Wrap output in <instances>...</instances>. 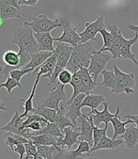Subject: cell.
Masks as SVG:
<instances>
[{"label":"cell","mask_w":138,"mask_h":159,"mask_svg":"<svg viewBox=\"0 0 138 159\" xmlns=\"http://www.w3.org/2000/svg\"><path fill=\"white\" fill-rule=\"evenodd\" d=\"M93 159H100V158H98V157H93Z\"/></svg>","instance_id":"cell-49"},{"label":"cell","mask_w":138,"mask_h":159,"mask_svg":"<svg viewBox=\"0 0 138 159\" xmlns=\"http://www.w3.org/2000/svg\"><path fill=\"white\" fill-rule=\"evenodd\" d=\"M120 138L123 139L126 148L128 150H132L138 144V129L134 126H130L126 128L125 134Z\"/></svg>","instance_id":"cell-20"},{"label":"cell","mask_w":138,"mask_h":159,"mask_svg":"<svg viewBox=\"0 0 138 159\" xmlns=\"http://www.w3.org/2000/svg\"><path fill=\"white\" fill-rule=\"evenodd\" d=\"M85 159H93V157H87V158H85Z\"/></svg>","instance_id":"cell-48"},{"label":"cell","mask_w":138,"mask_h":159,"mask_svg":"<svg viewBox=\"0 0 138 159\" xmlns=\"http://www.w3.org/2000/svg\"><path fill=\"white\" fill-rule=\"evenodd\" d=\"M137 42H138V33H135V36L131 40H128L123 37L121 47H120V58L132 60V62L135 65H138V61L135 57V55L131 52L132 45H134Z\"/></svg>","instance_id":"cell-17"},{"label":"cell","mask_w":138,"mask_h":159,"mask_svg":"<svg viewBox=\"0 0 138 159\" xmlns=\"http://www.w3.org/2000/svg\"><path fill=\"white\" fill-rule=\"evenodd\" d=\"M108 29L112 33L114 41L111 48L108 50V52L112 55L113 59L115 58H120V47H121V43H122V38L124 37L122 35V31L118 28V25L112 24L108 25Z\"/></svg>","instance_id":"cell-15"},{"label":"cell","mask_w":138,"mask_h":159,"mask_svg":"<svg viewBox=\"0 0 138 159\" xmlns=\"http://www.w3.org/2000/svg\"><path fill=\"white\" fill-rule=\"evenodd\" d=\"M23 122H24V120H23V119H21L20 113L16 109L14 112V115L12 116L11 120L7 124H5L4 126L1 127V130L4 132L12 133V134H15V135H18V136L27 139L30 132L28 131V129L23 128Z\"/></svg>","instance_id":"cell-11"},{"label":"cell","mask_w":138,"mask_h":159,"mask_svg":"<svg viewBox=\"0 0 138 159\" xmlns=\"http://www.w3.org/2000/svg\"><path fill=\"white\" fill-rule=\"evenodd\" d=\"M102 82L100 83L101 87L105 88H108L111 89V92L115 90L116 87H117V79H116V75L114 73V70H105L102 73Z\"/></svg>","instance_id":"cell-32"},{"label":"cell","mask_w":138,"mask_h":159,"mask_svg":"<svg viewBox=\"0 0 138 159\" xmlns=\"http://www.w3.org/2000/svg\"><path fill=\"white\" fill-rule=\"evenodd\" d=\"M92 127H93V147H96L99 142L105 138L106 137V132H107V129H108V124H105L103 128H99V127L95 126L93 123H92ZM91 148V149H92Z\"/></svg>","instance_id":"cell-35"},{"label":"cell","mask_w":138,"mask_h":159,"mask_svg":"<svg viewBox=\"0 0 138 159\" xmlns=\"http://www.w3.org/2000/svg\"><path fill=\"white\" fill-rule=\"evenodd\" d=\"M94 46L91 43H80L73 47L72 57L67 65V70L73 75L77 73L81 68H88L90 64V59L92 55L95 53Z\"/></svg>","instance_id":"cell-1"},{"label":"cell","mask_w":138,"mask_h":159,"mask_svg":"<svg viewBox=\"0 0 138 159\" xmlns=\"http://www.w3.org/2000/svg\"><path fill=\"white\" fill-rule=\"evenodd\" d=\"M70 85L73 87V95H72V97L70 98V100H68V103L73 102L77 96H79L80 94H85L86 95V89H85V87L83 85L82 78H81L79 71L73 75V79H72V82H71Z\"/></svg>","instance_id":"cell-27"},{"label":"cell","mask_w":138,"mask_h":159,"mask_svg":"<svg viewBox=\"0 0 138 159\" xmlns=\"http://www.w3.org/2000/svg\"><path fill=\"white\" fill-rule=\"evenodd\" d=\"M100 34L101 35L102 39H103V45L102 47L98 50L97 52L98 53H103V52H108V50L111 48L112 44H113V41H114V38H113V35L112 33L110 32L109 30H107L106 28L100 30Z\"/></svg>","instance_id":"cell-34"},{"label":"cell","mask_w":138,"mask_h":159,"mask_svg":"<svg viewBox=\"0 0 138 159\" xmlns=\"http://www.w3.org/2000/svg\"><path fill=\"white\" fill-rule=\"evenodd\" d=\"M62 34L58 38H55V42L58 43H66L73 47L77 46L81 43L80 34L77 32L76 26L70 22H66L62 24Z\"/></svg>","instance_id":"cell-9"},{"label":"cell","mask_w":138,"mask_h":159,"mask_svg":"<svg viewBox=\"0 0 138 159\" xmlns=\"http://www.w3.org/2000/svg\"><path fill=\"white\" fill-rule=\"evenodd\" d=\"M77 126L81 132L80 140H85L93 147V127L92 123L87 120V115L83 114V116L78 119Z\"/></svg>","instance_id":"cell-16"},{"label":"cell","mask_w":138,"mask_h":159,"mask_svg":"<svg viewBox=\"0 0 138 159\" xmlns=\"http://www.w3.org/2000/svg\"><path fill=\"white\" fill-rule=\"evenodd\" d=\"M105 28H106V25L102 15H100L92 23L87 22L85 24V30L79 33L81 37V43L84 44L87 43H90V41L97 42L98 40L96 38V35L100 32V30Z\"/></svg>","instance_id":"cell-7"},{"label":"cell","mask_w":138,"mask_h":159,"mask_svg":"<svg viewBox=\"0 0 138 159\" xmlns=\"http://www.w3.org/2000/svg\"><path fill=\"white\" fill-rule=\"evenodd\" d=\"M124 117H125L127 120H132V121L136 124V128L138 129V114H137V115H124Z\"/></svg>","instance_id":"cell-44"},{"label":"cell","mask_w":138,"mask_h":159,"mask_svg":"<svg viewBox=\"0 0 138 159\" xmlns=\"http://www.w3.org/2000/svg\"><path fill=\"white\" fill-rule=\"evenodd\" d=\"M105 102L106 100L103 95L90 93L88 95H86V97L82 103V107H89L91 110H95Z\"/></svg>","instance_id":"cell-22"},{"label":"cell","mask_w":138,"mask_h":159,"mask_svg":"<svg viewBox=\"0 0 138 159\" xmlns=\"http://www.w3.org/2000/svg\"><path fill=\"white\" fill-rule=\"evenodd\" d=\"M1 88H5L8 91V94L11 95V91L16 89V88H19V89H22V85L20 82L16 81L15 79L11 78V76H7V80L6 82L4 83H1L0 84V89Z\"/></svg>","instance_id":"cell-36"},{"label":"cell","mask_w":138,"mask_h":159,"mask_svg":"<svg viewBox=\"0 0 138 159\" xmlns=\"http://www.w3.org/2000/svg\"><path fill=\"white\" fill-rule=\"evenodd\" d=\"M22 16L21 11L3 3L2 0H0V17L4 21L10 19H20Z\"/></svg>","instance_id":"cell-23"},{"label":"cell","mask_w":138,"mask_h":159,"mask_svg":"<svg viewBox=\"0 0 138 159\" xmlns=\"http://www.w3.org/2000/svg\"><path fill=\"white\" fill-rule=\"evenodd\" d=\"M123 143H124V141L121 139H113L106 136L99 142V144L96 147L91 149V152H94L99 150H115V149H118Z\"/></svg>","instance_id":"cell-24"},{"label":"cell","mask_w":138,"mask_h":159,"mask_svg":"<svg viewBox=\"0 0 138 159\" xmlns=\"http://www.w3.org/2000/svg\"><path fill=\"white\" fill-rule=\"evenodd\" d=\"M29 140H31L37 147L38 146H54L56 148L58 147L57 138H55L50 135H39V136H30L28 137Z\"/></svg>","instance_id":"cell-25"},{"label":"cell","mask_w":138,"mask_h":159,"mask_svg":"<svg viewBox=\"0 0 138 159\" xmlns=\"http://www.w3.org/2000/svg\"><path fill=\"white\" fill-rule=\"evenodd\" d=\"M24 25L32 28L35 33H48L56 27H61L62 24L58 19H51L44 14L32 16V21L24 22Z\"/></svg>","instance_id":"cell-5"},{"label":"cell","mask_w":138,"mask_h":159,"mask_svg":"<svg viewBox=\"0 0 138 159\" xmlns=\"http://www.w3.org/2000/svg\"><path fill=\"white\" fill-rule=\"evenodd\" d=\"M34 71H35V69H18V70H13L10 73L9 76H11V78L15 79L16 81L20 82L21 79L27 74H30V73H34ZM21 83V82H20Z\"/></svg>","instance_id":"cell-37"},{"label":"cell","mask_w":138,"mask_h":159,"mask_svg":"<svg viewBox=\"0 0 138 159\" xmlns=\"http://www.w3.org/2000/svg\"><path fill=\"white\" fill-rule=\"evenodd\" d=\"M64 138H58L57 143L58 147L61 149H67L71 151L73 146L76 144L81 137V132H79L77 129L72 128V127H68L63 131Z\"/></svg>","instance_id":"cell-13"},{"label":"cell","mask_w":138,"mask_h":159,"mask_svg":"<svg viewBox=\"0 0 138 159\" xmlns=\"http://www.w3.org/2000/svg\"><path fill=\"white\" fill-rule=\"evenodd\" d=\"M3 23H4V20H3L1 17H0V26H2V25H3Z\"/></svg>","instance_id":"cell-47"},{"label":"cell","mask_w":138,"mask_h":159,"mask_svg":"<svg viewBox=\"0 0 138 159\" xmlns=\"http://www.w3.org/2000/svg\"><path fill=\"white\" fill-rule=\"evenodd\" d=\"M64 88H65V86L58 84L52 91L45 94V96L43 97L40 106L49 107L51 109L57 111L59 109L60 104L62 102L68 101L65 91H64Z\"/></svg>","instance_id":"cell-8"},{"label":"cell","mask_w":138,"mask_h":159,"mask_svg":"<svg viewBox=\"0 0 138 159\" xmlns=\"http://www.w3.org/2000/svg\"><path fill=\"white\" fill-rule=\"evenodd\" d=\"M25 146V157L24 159H32L38 156V148L31 140L28 143L24 144Z\"/></svg>","instance_id":"cell-38"},{"label":"cell","mask_w":138,"mask_h":159,"mask_svg":"<svg viewBox=\"0 0 138 159\" xmlns=\"http://www.w3.org/2000/svg\"><path fill=\"white\" fill-rule=\"evenodd\" d=\"M108 108H109V103L105 102L103 104V109L101 111H99L98 109L91 110L87 115V118L91 123H93L97 127H98V125H100L102 122L105 124H108L109 122H111V120L117 115V113H115V114L110 113Z\"/></svg>","instance_id":"cell-10"},{"label":"cell","mask_w":138,"mask_h":159,"mask_svg":"<svg viewBox=\"0 0 138 159\" xmlns=\"http://www.w3.org/2000/svg\"><path fill=\"white\" fill-rule=\"evenodd\" d=\"M31 114H36L39 115L42 118H44L46 120H48L49 122H54L56 121V115H57V111L51 109L49 107H45L42 106H38L36 107H34L33 110L31 111Z\"/></svg>","instance_id":"cell-31"},{"label":"cell","mask_w":138,"mask_h":159,"mask_svg":"<svg viewBox=\"0 0 138 159\" xmlns=\"http://www.w3.org/2000/svg\"><path fill=\"white\" fill-rule=\"evenodd\" d=\"M79 73H80V75L82 78L83 85L86 89V95H88L96 89L98 83L96 81H94V79L92 78L91 75L89 74L87 68H81L79 70Z\"/></svg>","instance_id":"cell-29"},{"label":"cell","mask_w":138,"mask_h":159,"mask_svg":"<svg viewBox=\"0 0 138 159\" xmlns=\"http://www.w3.org/2000/svg\"><path fill=\"white\" fill-rule=\"evenodd\" d=\"M116 113H117L116 117L111 120L113 128H114V135L112 137L113 139H117L118 137H119V136L121 137L122 135H124L125 132H126V125L129 124V123L133 122L131 120H127L126 121H121L119 120V113H120V107H117V112Z\"/></svg>","instance_id":"cell-21"},{"label":"cell","mask_w":138,"mask_h":159,"mask_svg":"<svg viewBox=\"0 0 138 159\" xmlns=\"http://www.w3.org/2000/svg\"><path fill=\"white\" fill-rule=\"evenodd\" d=\"M32 159H38V156H37V157H34V158H32Z\"/></svg>","instance_id":"cell-50"},{"label":"cell","mask_w":138,"mask_h":159,"mask_svg":"<svg viewBox=\"0 0 138 159\" xmlns=\"http://www.w3.org/2000/svg\"><path fill=\"white\" fill-rule=\"evenodd\" d=\"M113 70L117 79V87L115 90L112 91V94L118 95L123 92L128 95L131 94L136 84L134 75L132 73H124L117 65L113 66Z\"/></svg>","instance_id":"cell-4"},{"label":"cell","mask_w":138,"mask_h":159,"mask_svg":"<svg viewBox=\"0 0 138 159\" xmlns=\"http://www.w3.org/2000/svg\"><path fill=\"white\" fill-rule=\"evenodd\" d=\"M72 79H73V74L70 71H68L67 69H64L59 74V75L57 77L58 84H61L63 86H66L68 84H71Z\"/></svg>","instance_id":"cell-39"},{"label":"cell","mask_w":138,"mask_h":159,"mask_svg":"<svg viewBox=\"0 0 138 159\" xmlns=\"http://www.w3.org/2000/svg\"><path fill=\"white\" fill-rule=\"evenodd\" d=\"M11 43L17 45L20 51L25 52L31 56L40 52L38 43L34 36V31L31 27L24 25L23 27H19L14 31Z\"/></svg>","instance_id":"cell-2"},{"label":"cell","mask_w":138,"mask_h":159,"mask_svg":"<svg viewBox=\"0 0 138 159\" xmlns=\"http://www.w3.org/2000/svg\"><path fill=\"white\" fill-rule=\"evenodd\" d=\"M35 39L38 43L40 52H55L54 47L55 38L52 37L51 33H34Z\"/></svg>","instance_id":"cell-19"},{"label":"cell","mask_w":138,"mask_h":159,"mask_svg":"<svg viewBox=\"0 0 138 159\" xmlns=\"http://www.w3.org/2000/svg\"><path fill=\"white\" fill-rule=\"evenodd\" d=\"M19 6H28V7H36L39 5V0H18Z\"/></svg>","instance_id":"cell-41"},{"label":"cell","mask_w":138,"mask_h":159,"mask_svg":"<svg viewBox=\"0 0 138 159\" xmlns=\"http://www.w3.org/2000/svg\"><path fill=\"white\" fill-rule=\"evenodd\" d=\"M13 152H17L19 154V158L18 159H23L24 158V155L25 153V146L24 144H18L17 146L14 147V149L12 150Z\"/></svg>","instance_id":"cell-42"},{"label":"cell","mask_w":138,"mask_h":159,"mask_svg":"<svg viewBox=\"0 0 138 159\" xmlns=\"http://www.w3.org/2000/svg\"><path fill=\"white\" fill-rule=\"evenodd\" d=\"M28 142H29V139H25L24 137L12 134V133H8V134L5 135V143L9 148H11V151L18 144H21V143L22 144H26Z\"/></svg>","instance_id":"cell-33"},{"label":"cell","mask_w":138,"mask_h":159,"mask_svg":"<svg viewBox=\"0 0 138 159\" xmlns=\"http://www.w3.org/2000/svg\"><path fill=\"white\" fill-rule=\"evenodd\" d=\"M8 109H9V107L5 106V104L2 101V98L0 97V111H7Z\"/></svg>","instance_id":"cell-46"},{"label":"cell","mask_w":138,"mask_h":159,"mask_svg":"<svg viewBox=\"0 0 138 159\" xmlns=\"http://www.w3.org/2000/svg\"><path fill=\"white\" fill-rule=\"evenodd\" d=\"M54 54V52H39L31 56L30 62L24 67V69H37Z\"/></svg>","instance_id":"cell-26"},{"label":"cell","mask_w":138,"mask_h":159,"mask_svg":"<svg viewBox=\"0 0 138 159\" xmlns=\"http://www.w3.org/2000/svg\"><path fill=\"white\" fill-rule=\"evenodd\" d=\"M56 61H57V56L56 53V50L54 52V54L43 63L42 66H40L39 68H37L34 73H37V76L38 77H43V78H48L50 79V77L52 76L55 68L56 66Z\"/></svg>","instance_id":"cell-18"},{"label":"cell","mask_w":138,"mask_h":159,"mask_svg":"<svg viewBox=\"0 0 138 159\" xmlns=\"http://www.w3.org/2000/svg\"><path fill=\"white\" fill-rule=\"evenodd\" d=\"M112 58H113V57L109 52L98 53L97 51H95V53L91 57L89 67L87 68L88 72L91 75L94 81L97 82L98 76L100 75V74H101L105 70L107 63Z\"/></svg>","instance_id":"cell-6"},{"label":"cell","mask_w":138,"mask_h":159,"mask_svg":"<svg viewBox=\"0 0 138 159\" xmlns=\"http://www.w3.org/2000/svg\"><path fill=\"white\" fill-rule=\"evenodd\" d=\"M39 135H50L55 138H64L63 132L59 129V127L54 123V122H49L46 126H44L41 131L38 132H30L28 137L30 136H39ZM27 137V139H28Z\"/></svg>","instance_id":"cell-28"},{"label":"cell","mask_w":138,"mask_h":159,"mask_svg":"<svg viewBox=\"0 0 138 159\" xmlns=\"http://www.w3.org/2000/svg\"><path fill=\"white\" fill-rule=\"evenodd\" d=\"M73 51V47L66 44V43H58V45L56 47V53L57 56V61L56 66L55 68V71L52 75V76L49 79L48 86H54V89L58 85L57 83V77L59 74L67 68V65L70 60Z\"/></svg>","instance_id":"cell-3"},{"label":"cell","mask_w":138,"mask_h":159,"mask_svg":"<svg viewBox=\"0 0 138 159\" xmlns=\"http://www.w3.org/2000/svg\"><path fill=\"white\" fill-rule=\"evenodd\" d=\"M86 97L85 94H80L77 96L73 102L68 103L67 102V116L70 118V120L73 121V123L75 125V127L78 129L77 126V120L80 117L83 116V113H81V108H82V103ZM79 130V129H78Z\"/></svg>","instance_id":"cell-14"},{"label":"cell","mask_w":138,"mask_h":159,"mask_svg":"<svg viewBox=\"0 0 138 159\" xmlns=\"http://www.w3.org/2000/svg\"><path fill=\"white\" fill-rule=\"evenodd\" d=\"M128 28H129L130 30L133 31V32H135V33H138V25H131V24H130V25H128Z\"/></svg>","instance_id":"cell-45"},{"label":"cell","mask_w":138,"mask_h":159,"mask_svg":"<svg viewBox=\"0 0 138 159\" xmlns=\"http://www.w3.org/2000/svg\"><path fill=\"white\" fill-rule=\"evenodd\" d=\"M40 79H41V77H38L37 76L35 82H34V84H33L32 90L30 92L29 97L26 100L24 101V113L20 114L21 119L27 118V116L31 113V111L34 108V107H33V99H34V96H35V92H36V89H37V87H38V84H39Z\"/></svg>","instance_id":"cell-30"},{"label":"cell","mask_w":138,"mask_h":159,"mask_svg":"<svg viewBox=\"0 0 138 159\" xmlns=\"http://www.w3.org/2000/svg\"><path fill=\"white\" fill-rule=\"evenodd\" d=\"M2 1H3V3H5L7 5H10L11 7H14V8H16V9L21 11L19 3H18V0H2Z\"/></svg>","instance_id":"cell-43"},{"label":"cell","mask_w":138,"mask_h":159,"mask_svg":"<svg viewBox=\"0 0 138 159\" xmlns=\"http://www.w3.org/2000/svg\"><path fill=\"white\" fill-rule=\"evenodd\" d=\"M42 122H41V121H34V122H32V123L26 125V126L24 127V128H26V129H31L33 132H38V131H41V130L43 128V126H42ZM43 124H44V123H43ZM44 125H46V124H44Z\"/></svg>","instance_id":"cell-40"},{"label":"cell","mask_w":138,"mask_h":159,"mask_svg":"<svg viewBox=\"0 0 138 159\" xmlns=\"http://www.w3.org/2000/svg\"><path fill=\"white\" fill-rule=\"evenodd\" d=\"M91 148L92 146L88 142L80 140L77 149L74 151L61 149L59 152L58 159H78L79 157H86L91 153Z\"/></svg>","instance_id":"cell-12"}]
</instances>
